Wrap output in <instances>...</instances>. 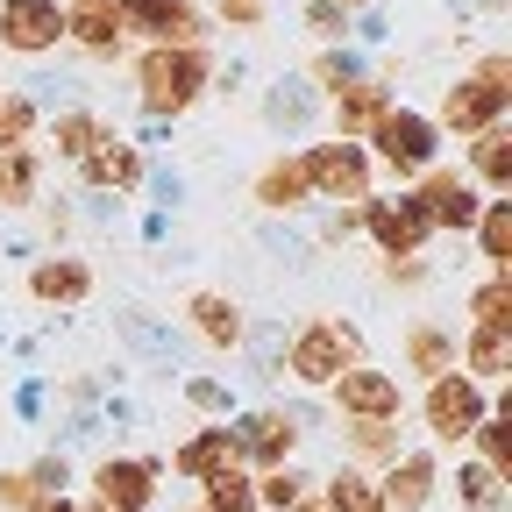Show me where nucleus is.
<instances>
[{
	"label": "nucleus",
	"instance_id": "obj_23",
	"mask_svg": "<svg viewBox=\"0 0 512 512\" xmlns=\"http://www.w3.org/2000/svg\"><path fill=\"white\" fill-rule=\"evenodd\" d=\"M306 200H313V192H306L299 157H271L264 171H256V207H264V214H299Z\"/></svg>",
	"mask_w": 512,
	"mask_h": 512
},
{
	"label": "nucleus",
	"instance_id": "obj_27",
	"mask_svg": "<svg viewBox=\"0 0 512 512\" xmlns=\"http://www.w3.org/2000/svg\"><path fill=\"white\" fill-rule=\"evenodd\" d=\"M200 512H256V477H249L242 463L214 470V477L200 484Z\"/></svg>",
	"mask_w": 512,
	"mask_h": 512
},
{
	"label": "nucleus",
	"instance_id": "obj_6",
	"mask_svg": "<svg viewBox=\"0 0 512 512\" xmlns=\"http://www.w3.org/2000/svg\"><path fill=\"white\" fill-rule=\"evenodd\" d=\"M484 413H491V384H477L470 370H441V377H427L420 420H427V434H434L441 448L470 441V427H477Z\"/></svg>",
	"mask_w": 512,
	"mask_h": 512
},
{
	"label": "nucleus",
	"instance_id": "obj_35",
	"mask_svg": "<svg viewBox=\"0 0 512 512\" xmlns=\"http://www.w3.org/2000/svg\"><path fill=\"white\" fill-rule=\"evenodd\" d=\"M29 136H36V100L0 86V150H22Z\"/></svg>",
	"mask_w": 512,
	"mask_h": 512
},
{
	"label": "nucleus",
	"instance_id": "obj_7",
	"mask_svg": "<svg viewBox=\"0 0 512 512\" xmlns=\"http://www.w3.org/2000/svg\"><path fill=\"white\" fill-rule=\"evenodd\" d=\"M413 207L427 214V228H434V235H470V228H477V214H484V192H477L463 171L434 164V171H420V178H413Z\"/></svg>",
	"mask_w": 512,
	"mask_h": 512
},
{
	"label": "nucleus",
	"instance_id": "obj_3",
	"mask_svg": "<svg viewBox=\"0 0 512 512\" xmlns=\"http://www.w3.org/2000/svg\"><path fill=\"white\" fill-rule=\"evenodd\" d=\"M505 107H512V57L491 50V57H477L470 79H456V86L441 93L434 128H441V136H477V128L505 121Z\"/></svg>",
	"mask_w": 512,
	"mask_h": 512
},
{
	"label": "nucleus",
	"instance_id": "obj_17",
	"mask_svg": "<svg viewBox=\"0 0 512 512\" xmlns=\"http://www.w3.org/2000/svg\"><path fill=\"white\" fill-rule=\"evenodd\" d=\"M64 36L93 57H114L121 50V8L114 0H64Z\"/></svg>",
	"mask_w": 512,
	"mask_h": 512
},
{
	"label": "nucleus",
	"instance_id": "obj_14",
	"mask_svg": "<svg viewBox=\"0 0 512 512\" xmlns=\"http://www.w3.org/2000/svg\"><path fill=\"white\" fill-rule=\"evenodd\" d=\"M150 498H157L150 456H107L93 470V505H107V512H150Z\"/></svg>",
	"mask_w": 512,
	"mask_h": 512
},
{
	"label": "nucleus",
	"instance_id": "obj_12",
	"mask_svg": "<svg viewBox=\"0 0 512 512\" xmlns=\"http://www.w3.org/2000/svg\"><path fill=\"white\" fill-rule=\"evenodd\" d=\"M363 235L384 249V256H420L427 249V214L413 207V192H399V200H377V192H370V200H363Z\"/></svg>",
	"mask_w": 512,
	"mask_h": 512
},
{
	"label": "nucleus",
	"instance_id": "obj_10",
	"mask_svg": "<svg viewBox=\"0 0 512 512\" xmlns=\"http://www.w3.org/2000/svg\"><path fill=\"white\" fill-rule=\"evenodd\" d=\"M121 8V36L143 43H207V15L192 0H114Z\"/></svg>",
	"mask_w": 512,
	"mask_h": 512
},
{
	"label": "nucleus",
	"instance_id": "obj_2",
	"mask_svg": "<svg viewBox=\"0 0 512 512\" xmlns=\"http://www.w3.org/2000/svg\"><path fill=\"white\" fill-rule=\"evenodd\" d=\"M363 150H370V164L377 171H392V178H420V171H434L441 164V128H434V114H420V107H384L377 121H370V136H363Z\"/></svg>",
	"mask_w": 512,
	"mask_h": 512
},
{
	"label": "nucleus",
	"instance_id": "obj_15",
	"mask_svg": "<svg viewBox=\"0 0 512 512\" xmlns=\"http://www.w3.org/2000/svg\"><path fill=\"white\" fill-rule=\"evenodd\" d=\"M79 178H86L93 192H114V200H128V192L143 185V150L128 143V136H114V128H107V136H100V143L79 157Z\"/></svg>",
	"mask_w": 512,
	"mask_h": 512
},
{
	"label": "nucleus",
	"instance_id": "obj_9",
	"mask_svg": "<svg viewBox=\"0 0 512 512\" xmlns=\"http://www.w3.org/2000/svg\"><path fill=\"white\" fill-rule=\"evenodd\" d=\"M64 43V0H0V50L50 57Z\"/></svg>",
	"mask_w": 512,
	"mask_h": 512
},
{
	"label": "nucleus",
	"instance_id": "obj_40",
	"mask_svg": "<svg viewBox=\"0 0 512 512\" xmlns=\"http://www.w3.org/2000/svg\"><path fill=\"white\" fill-rule=\"evenodd\" d=\"M306 107H313V100L292 86V93H278V100H271V121H306Z\"/></svg>",
	"mask_w": 512,
	"mask_h": 512
},
{
	"label": "nucleus",
	"instance_id": "obj_39",
	"mask_svg": "<svg viewBox=\"0 0 512 512\" xmlns=\"http://www.w3.org/2000/svg\"><path fill=\"white\" fill-rule=\"evenodd\" d=\"M36 498V484H29V470H0V505H8V512H22Z\"/></svg>",
	"mask_w": 512,
	"mask_h": 512
},
{
	"label": "nucleus",
	"instance_id": "obj_41",
	"mask_svg": "<svg viewBox=\"0 0 512 512\" xmlns=\"http://www.w3.org/2000/svg\"><path fill=\"white\" fill-rule=\"evenodd\" d=\"M185 399L200 406V413H214V406H221V384H207V377H192V384H185Z\"/></svg>",
	"mask_w": 512,
	"mask_h": 512
},
{
	"label": "nucleus",
	"instance_id": "obj_36",
	"mask_svg": "<svg viewBox=\"0 0 512 512\" xmlns=\"http://www.w3.org/2000/svg\"><path fill=\"white\" fill-rule=\"evenodd\" d=\"M320 43H342L349 36V8H342V0H306V15H299Z\"/></svg>",
	"mask_w": 512,
	"mask_h": 512
},
{
	"label": "nucleus",
	"instance_id": "obj_16",
	"mask_svg": "<svg viewBox=\"0 0 512 512\" xmlns=\"http://www.w3.org/2000/svg\"><path fill=\"white\" fill-rule=\"evenodd\" d=\"M484 200H498V192H512V128L505 121H491V128H477L470 136V171H463Z\"/></svg>",
	"mask_w": 512,
	"mask_h": 512
},
{
	"label": "nucleus",
	"instance_id": "obj_31",
	"mask_svg": "<svg viewBox=\"0 0 512 512\" xmlns=\"http://www.w3.org/2000/svg\"><path fill=\"white\" fill-rule=\"evenodd\" d=\"M399 456V427L392 420H349V463L370 470V463H392Z\"/></svg>",
	"mask_w": 512,
	"mask_h": 512
},
{
	"label": "nucleus",
	"instance_id": "obj_21",
	"mask_svg": "<svg viewBox=\"0 0 512 512\" xmlns=\"http://www.w3.org/2000/svg\"><path fill=\"white\" fill-rule=\"evenodd\" d=\"M185 313H192V328H200V342H214V349H242V335H249V320L228 292H192Z\"/></svg>",
	"mask_w": 512,
	"mask_h": 512
},
{
	"label": "nucleus",
	"instance_id": "obj_5",
	"mask_svg": "<svg viewBox=\"0 0 512 512\" xmlns=\"http://www.w3.org/2000/svg\"><path fill=\"white\" fill-rule=\"evenodd\" d=\"M299 171H306V192H313V200H335V207H356V200H370V185H377V164H370V150H363V143H349V136H328V143H313V150L299 157Z\"/></svg>",
	"mask_w": 512,
	"mask_h": 512
},
{
	"label": "nucleus",
	"instance_id": "obj_33",
	"mask_svg": "<svg viewBox=\"0 0 512 512\" xmlns=\"http://www.w3.org/2000/svg\"><path fill=\"white\" fill-rule=\"evenodd\" d=\"M470 441H477V463L484 470H498V477H512V420L491 406L477 427H470Z\"/></svg>",
	"mask_w": 512,
	"mask_h": 512
},
{
	"label": "nucleus",
	"instance_id": "obj_34",
	"mask_svg": "<svg viewBox=\"0 0 512 512\" xmlns=\"http://www.w3.org/2000/svg\"><path fill=\"white\" fill-rule=\"evenodd\" d=\"M306 491H313V477H299L292 463H278V470H264V477H256V505H264V512H292Z\"/></svg>",
	"mask_w": 512,
	"mask_h": 512
},
{
	"label": "nucleus",
	"instance_id": "obj_1",
	"mask_svg": "<svg viewBox=\"0 0 512 512\" xmlns=\"http://www.w3.org/2000/svg\"><path fill=\"white\" fill-rule=\"evenodd\" d=\"M207 86H214L207 43H150V50L136 57V100H143V114H157V121L192 114V107L207 100Z\"/></svg>",
	"mask_w": 512,
	"mask_h": 512
},
{
	"label": "nucleus",
	"instance_id": "obj_45",
	"mask_svg": "<svg viewBox=\"0 0 512 512\" xmlns=\"http://www.w3.org/2000/svg\"><path fill=\"white\" fill-rule=\"evenodd\" d=\"M491 8H505V0H491Z\"/></svg>",
	"mask_w": 512,
	"mask_h": 512
},
{
	"label": "nucleus",
	"instance_id": "obj_18",
	"mask_svg": "<svg viewBox=\"0 0 512 512\" xmlns=\"http://www.w3.org/2000/svg\"><path fill=\"white\" fill-rule=\"evenodd\" d=\"M328 100H335V136L363 143V136H370V121L392 107V86H384V79H349V86H335Z\"/></svg>",
	"mask_w": 512,
	"mask_h": 512
},
{
	"label": "nucleus",
	"instance_id": "obj_37",
	"mask_svg": "<svg viewBox=\"0 0 512 512\" xmlns=\"http://www.w3.org/2000/svg\"><path fill=\"white\" fill-rule=\"evenodd\" d=\"M214 15H221L228 29H264V15H271V0H214Z\"/></svg>",
	"mask_w": 512,
	"mask_h": 512
},
{
	"label": "nucleus",
	"instance_id": "obj_32",
	"mask_svg": "<svg viewBox=\"0 0 512 512\" xmlns=\"http://www.w3.org/2000/svg\"><path fill=\"white\" fill-rule=\"evenodd\" d=\"M470 328H512V271H491L470 292Z\"/></svg>",
	"mask_w": 512,
	"mask_h": 512
},
{
	"label": "nucleus",
	"instance_id": "obj_38",
	"mask_svg": "<svg viewBox=\"0 0 512 512\" xmlns=\"http://www.w3.org/2000/svg\"><path fill=\"white\" fill-rule=\"evenodd\" d=\"M313 79H320V93H335V86H349V79H363V72H356V57H342V50H328V57H320V64H313Z\"/></svg>",
	"mask_w": 512,
	"mask_h": 512
},
{
	"label": "nucleus",
	"instance_id": "obj_22",
	"mask_svg": "<svg viewBox=\"0 0 512 512\" xmlns=\"http://www.w3.org/2000/svg\"><path fill=\"white\" fill-rule=\"evenodd\" d=\"M456 370H470L477 384H505L512 377V328H470Z\"/></svg>",
	"mask_w": 512,
	"mask_h": 512
},
{
	"label": "nucleus",
	"instance_id": "obj_26",
	"mask_svg": "<svg viewBox=\"0 0 512 512\" xmlns=\"http://www.w3.org/2000/svg\"><path fill=\"white\" fill-rule=\"evenodd\" d=\"M100 136H107V121H100L93 107H64V114L50 121V150H57L64 164H79V157H86Z\"/></svg>",
	"mask_w": 512,
	"mask_h": 512
},
{
	"label": "nucleus",
	"instance_id": "obj_13",
	"mask_svg": "<svg viewBox=\"0 0 512 512\" xmlns=\"http://www.w3.org/2000/svg\"><path fill=\"white\" fill-rule=\"evenodd\" d=\"M228 434H235V456L256 463V470L292 463V448H299V420H292V413H271V406H264V413H242Z\"/></svg>",
	"mask_w": 512,
	"mask_h": 512
},
{
	"label": "nucleus",
	"instance_id": "obj_8",
	"mask_svg": "<svg viewBox=\"0 0 512 512\" xmlns=\"http://www.w3.org/2000/svg\"><path fill=\"white\" fill-rule=\"evenodd\" d=\"M328 392H335L342 420H399L406 413V384L392 370H377V363H349Z\"/></svg>",
	"mask_w": 512,
	"mask_h": 512
},
{
	"label": "nucleus",
	"instance_id": "obj_29",
	"mask_svg": "<svg viewBox=\"0 0 512 512\" xmlns=\"http://www.w3.org/2000/svg\"><path fill=\"white\" fill-rule=\"evenodd\" d=\"M36 178H43V157L22 143V150H0V207H29L36 200Z\"/></svg>",
	"mask_w": 512,
	"mask_h": 512
},
{
	"label": "nucleus",
	"instance_id": "obj_24",
	"mask_svg": "<svg viewBox=\"0 0 512 512\" xmlns=\"http://www.w3.org/2000/svg\"><path fill=\"white\" fill-rule=\"evenodd\" d=\"M406 370L413 377H441V370H456V335L434 328V320H406Z\"/></svg>",
	"mask_w": 512,
	"mask_h": 512
},
{
	"label": "nucleus",
	"instance_id": "obj_28",
	"mask_svg": "<svg viewBox=\"0 0 512 512\" xmlns=\"http://www.w3.org/2000/svg\"><path fill=\"white\" fill-rule=\"evenodd\" d=\"M477 256L491 271H512V200H484V214H477Z\"/></svg>",
	"mask_w": 512,
	"mask_h": 512
},
{
	"label": "nucleus",
	"instance_id": "obj_20",
	"mask_svg": "<svg viewBox=\"0 0 512 512\" xmlns=\"http://www.w3.org/2000/svg\"><path fill=\"white\" fill-rule=\"evenodd\" d=\"M228 463H242L228 427H200L192 441H178V448H171V470H178L185 484H207V477H214V470H228Z\"/></svg>",
	"mask_w": 512,
	"mask_h": 512
},
{
	"label": "nucleus",
	"instance_id": "obj_19",
	"mask_svg": "<svg viewBox=\"0 0 512 512\" xmlns=\"http://www.w3.org/2000/svg\"><path fill=\"white\" fill-rule=\"evenodd\" d=\"M29 299L36 306H79V299H93V271L79 256H43L29 271Z\"/></svg>",
	"mask_w": 512,
	"mask_h": 512
},
{
	"label": "nucleus",
	"instance_id": "obj_4",
	"mask_svg": "<svg viewBox=\"0 0 512 512\" xmlns=\"http://www.w3.org/2000/svg\"><path fill=\"white\" fill-rule=\"evenodd\" d=\"M349 363H363V328L356 320H306L292 335V349H285V370L299 384H313V392H328Z\"/></svg>",
	"mask_w": 512,
	"mask_h": 512
},
{
	"label": "nucleus",
	"instance_id": "obj_43",
	"mask_svg": "<svg viewBox=\"0 0 512 512\" xmlns=\"http://www.w3.org/2000/svg\"><path fill=\"white\" fill-rule=\"evenodd\" d=\"M342 8H363V0H342Z\"/></svg>",
	"mask_w": 512,
	"mask_h": 512
},
{
	"label": "nucleus",
	"instance_id": "obj_44",
	"mask_svg": "<svg viewBox=\"0 0 512 512\" xmlns=\"http://www.w3.org/2000/svg\"><path fill=\"white\" fill-rule=\"evenodd\" d=\"M86 512H107V505H86Z\"/></svg>",
	"mask_w": 512,
	"mask_h": 512
},
{
	"label": "nucleus",
	"instance_id": "obj_30",
	"mask_svg": "<svg viewBox=\"0 0 512 512\" xmlns=\"http://www.w3.org/2000/svg\"><path fill=\"white\" fill-rule=\"evenodd\" d=\"M456 505H463V512H498V505H505V477L484 470L477 456L456 463Z\"/></svg>",
	"mask_w": 512,
	"mask_h": 512
},
{
	"label": "nucleus",
	"instance_id": "obj_25",
	"mask_svg": "<svg viewBox=\"0 0 512 512\" xmlns=\"http://www.w3.org/2000/svg\"><path fill=\"white\" fill-rule=\"evenodd\" d=\"M320 505H328V512H384L377 477H370V470H356V463H342L328 484H320Z\"/></svg>",
	"mask_w": 512,
	"mask_h": 512
},
{
	"label": "nucleus",
	"instance_id": "obj_11",
	"mask_svg": "<svg viewBox=\"0 0 512 512\" xmlns=\"http://www.w3.org/2000/svg\"><path fill=\"white\" fill-rule=\"evenodd\" d=\"M434 491H441V463H434V448H399V456L384 463V477H377L384 512H427V505H434Z\"/></svg>",
	"mask_w": 512,
	"mask_h": 512
},
{
	"label": "nucleus",
	"instance_id": "obj_42",
	"mask_svg": "<svg viewBox=\"0 0 512 512\" xmlns=\"http://www.w3.org/2000/svg\"><path fill=\"white\" fill-rule=\"evenodd\" d=\"M22 512H79V505H72V498H64V491H36V498H29Z\"/></svg>",
	"mask_w": 512,
	"mask_h": 512
}]
</instances>
